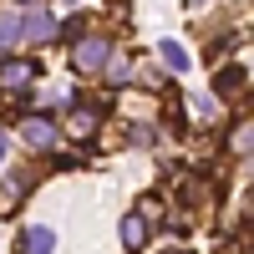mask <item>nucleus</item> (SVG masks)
Wrapping results in <instances>:
<instances>
[{
  "label": "nucleus",
  "mask_w": 254,
  "mask_h": 254,
  "mask_svg": "<svg viewBox=\"0 0 254 254\" xmlns=\"http://www.w3.org/2000/svg\"><path fill=\"white\" fill-rule=\"evenodd\" d=\"M36 76H41L36 61H0V92H20V87H31Z\"/></svg>",
  "instance_id": "20e7f679"
},
{
  "label": "nucleus",
  "mask_w": 254,
  "mask_h": 254,
  "mask_svg": "<svg viewBox=\"0 0 254 254\" xmlns=\"http://www.w3.org/2000/svg\"><path fill=\"white\" fill-rule=\"evenodd\" d=\"M51 249H56V234L46 224H31L26 234H20V254H51Z\"/></svg>",
  "instance_id": "39448f33"
},
{
  "label": "nucleus",
  "mask_w": 254,
  "mask_h": 254,
  "mask_svg": "<svg viewBox=\"0 0 254 254\" xmlns=\"http://www.w3.org/2000/svg\"><path fill=\"white\" fill-rule=\"evenodd\" d=\"M229 153H234V158H249L254 153V122L249 117H239V127L229 132Z\"/></svg>",
  "instance_id": "6e6552de"
},
{
  "label": "nucleus",
  "mask_w": 254,
  "mask_h": 254,
  "mask_svg": "<svg viewBox=\"0 0 254 254\" xmlns=\"http://www.w3.org/2000/svg\"><path fill=\"white\" fill-rule=\"evenodd\" d=\"M20 142H26V147H36V153H51V147L61 142V127H56L46 112H31L26 122H20Z\"/></svg>",
  "instance_id": "f03ea898"
},
{
  "label": "nucleus",
  "mask_w": 254,
  "mask_h": 254,
  "mask_svg": "<svg viewBox=\"0 0 254 254\" xmlns=\"http://www.w3.org/2000/svg\"><path fill=\"white\" fill-rule=\"evenodd\" d=\"M132 76L142 81V87H163V71H158V66H147V61H137V66H132Z\"/></svg>",
  "instance_id": "f8f14e48"
},
{
  "label": "nucleus",
  "mask_w": 254,
  "mask_h": 254,
  "mask_svg": "<svg viewBox=\"0 0 254 254\" xmlns=\"http://www.w3.org/2000/svg\"><path fill=\"white\" fill-rule=\"evenodd\" d=\"M61 26H56V15L51 10H31V15H20V41H36V46H46V41H56Z\"/></svg>",
  "instance_id": "7ed1b4c3"
},
{
  "label": "nucleus",
  "mask_w": 254,
  "mask_h": 254,
  "mask_svg": "<svg viewBox=\"0 0 254 254\" xmlns=\"http://www.w3.org/2000/svg\"><path fill=\"white\" fill-rule=\"evenodd\" d=\"M0 163H5V132H0Z\"/></svg>",
  "instance_id": "4468645a"
},
{
  "label": "nucleus",
  "mask_w": 254,
  "mask_h": 254,
  "mask_svg": "<svg viewBox=\"0 0 254 254\" xmlns=\"http://www.w3.org/2000/svg\"><path fill=\"white\" fill-rule=\"evenodd\" d=\"M158 51H163V61H168V66H173V71H188V51L178 46V41H163Z\"/></svg>",
  "instance_id": "9b49d317"
},
{
  "label": "nucleus",
  "mask_w": 254,
  "mask_h": 254,
  "mask_svg": "<svg viewBox=\"0 0 254 254\" xmlns=\"http://www.w3.org/2000/svg\"><path fill=\"white\" fill-rule=\"evenodd\" d=\"M102 71H107V81H117V87H122V81H132V66H127L122 56H117V61H107Z\"/></svg>",
  "instance_id": "ddd939ff"
},
{
  "label": "nucleus",
  "mask_w": 254,
  "mask_h": 254,
  "mask_svg": "<svg viewBox=\"0 0 254 254\" xmlns=\"http://www.w3.org/2000/svg\"><path fill=\"white\" fill-rule=\"evenodd\" d=\"M97 127H102V112L97 107H76L71 112V137H92Z\"/></svg>",
  "instance_id": "9d476101"
},
{
  "label": "nucleus",
  "mask_w": 254,
  "mask_h": 254,
  "mask_svg": "<svg viewBox=\"0 0 254 254\" xmlns=\"http://www.w3.org/2000/svg\"><path fill=\"white\" fill-rule=\"evenodd\" d=\"M188 5H203V0H188Z\"/></svg>",
  "instance_id": "2eb2a0df"
},
{
  "label": "nucleus",
  "mask_w": 254,
  "mask_h": 254,
  "mask_svg": "<svg viewBox=\"0 0 254 254\" xmlns=\"http://www.w3.org/2000/svg\"><path fill=\"white\" fill-rule=\"evenodd\" d=\"M20 46V15L15 10H0V56H10Z\"/></svg>",
  "instance_id": "0eeeda50"
},
{
  "label": "nucleus",
  "mask_w": 254,
  "mask_h": 254,
  "mask_svg": "<svg viewBox=\"0 0 254 254\" xmlns=\"http://www.w3.org/2000/svg\"><path fill=\"white\" fill-rule=\"evenodd\" d=\"M107 61H112V36H102V31L81 36L76 46H71V66H76V71H87V76H92V71H102Z\"/></svg>",
  "instance_id": "f257e3e1"
},
{
  "label": "nucleus",
  "mask_w": 254,
  "mask_h": 254,
  "mask_svg": "<svg viewBox=\"0 0 254 254\" xmlns=\"http://www.w3.org/2000/svg\"><path fill=\"white\" fill-rule=\"evenodd\" d=\"M147 244V214H127L122 219V249H142Z\"/></svg>",
  "instance_id": "423d86ee"
},
{
  "label": "nucleus",
  "mask_w": 254,
  "mask_h": 254,
  "mask_svg": "<svg viewBox=\"0 0 254 254\" xmlns=\"http://www.w3.org/2000/svg\"><path fill=\"white\" fill-rule=\"evenodd\" d=\"M168 254H178V249H168Z\"/></svg>",
  "instance_id": "dca6fc26"
},
{
  "label": "nucleus",
  "mask_w": 254,
  "mask_h": 254,
  "mask_svg": "<svg viewBox=\"0 0 254 254\" xmlns=\"http://www.w3.org/2000/svg\"><path fill=\"white\" fill-rule=\"evenodd\" d=\"M214 92H219V97H239V92H244V66H224V71L214 76Z\"/></svg>",
  "instance_id": "1a4fd4ad"
}]
</instances>
